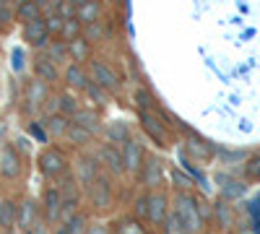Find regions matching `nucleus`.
I'll return each instance as SVG.
<instances>
[{
	"instance_id": "nucleus-1",
	"label": "nucleus",
	"mask_w": 260,
	"mask_h": 234,
	"mask_svg": "<svg viewBox=\"0 0 260 234\" xmlns=\"http://www.w3.org/2000/svg\"><path fill=\"white\" fill-rule=\"evenodd\" d=\"M175 214L182 221L187 234H201L203 231V216H201L198 206H195V195L192 193L180 190V193L175 195Z\"/></svg>"
},
{
	"instance_id": "nucleus-2",
	"label": "nucleus",
	"mask_w": 260,
	"mask_h": 234,
	"mask_svg": "<svg viewBox=\"0 0 260 234\" xmlns=\"http://www.w3.org/2000/svg\"><path fill=\"white\" fill-rule=\"evenodd\" d=\"M91 78H94L96 86H102L107 94H117L122 89V81L115 73V68H110L102 60H91Z\"/></svg>"
},
{
	"instance_id": "nucleus-3",
	"label": "nucleus",
	"mask_w": 260,
	"mask_h": 234,
	"mask_svg": "<svg viewBox=\"0 0 260 234\" xmlns=\"http://www.w3.org/2000/svg\"><path fill=\"white\" fill-rule=\"evenodd\" d=\"M39 169H42V175H45L47 180H57V177L65 175L68 161H65L60 148H45L42 156H39Z\"/></svg>"
},
{
	"instance_id": "nucleus-4",
	"label": "nucleus",
	"mask_w": 260,
	"mask_h": 234,
	"mask_svg": "<svg viewBox=\"0 0 260 234\" xmlns=\"http://www.w3.org/2000/svg\"><path fill=\"white\" fill-rule=\"evenodd\" d=\"M122 161H125V172L127 175H136L143 169V161H146V154H143V143L138 138H127L122 143Z\"/></svg>"
},
{
	"instance_id": "nucleus-5",
	"label": "nucleus",
	"mask_w": 260,
	"mask_h": 234,
	"mask_svg": "<svg viewBox=\"0 0 260 234\" xmlns=\"http://www.w3.org/2000/svg\"><path fill=\"white\" fill-rule=\"evenodd\" d=\"M24 42L34 50H45L50 47V29L45 18H37L31 24H24Z\"/></svg>"
},
{
	"instance_id": "nucleus-6",
	"label": "nucleus",
	"mask_w": 260,
	"mask_h": 234,
	"mask_svg": "<svg viewBox=\"0 0 260 234\" xmlns=\"http://www.w3.org/2000/svg\"><path fill=\"white\" fill-rule=\"evenodd\" d=\"M96 159L110 169L112 175H125V161H122V151L115 146V143H104L102 148H99V154H96Z\"/></svg>"
},
{
	"instance_id": "nucleus-7",
	"label": "nucleus",
	"mask_w": 260,
	"mask_h": 234,
	"mask_svg": "<svg viewBox=\"0 0 260 234\" xmlns=\"http://www.w3.org/2000/svg\"><path fill=\"white\" fill-rule=\"evenodd\" d=\"M146 200H148V216L146 219L151 224H167V206H169L167 195L159 193V190H151L146 195Z\"/></svg>"
},
{
	"instance_id": "nucleus-8",
	"label": "nucleus",
	"mask_w": 260,
	"mask_h": 234,
	"mask_svg": "<svg viewBox=\"0 0 260 234\" xmlns=\"http://www.w3.org/2000/svg\"><path fill=\"white\" fill-rule=\"evenodd\" d=\"M99 159L96 156H86V159H81L78 161V182H81V187H94L96 185V180L102 177L99 175Z\"/></svg>"
},
{
	"instance_id": "nucleus-9",
	"label": "nucleus",
	"mask_w": 260,
	"mask_h": 234,
	"mask_svg": "<svg viewBox=\"0 0 260 234\" xmlns=\"http://www.w3.org/2000/svg\"><path fill=\"white\" fill-rule=\"evenodd\" d=\"M34 76H37L39 81H45L47 86H50V83H55V81L60 78L57 62H55L50 55H39V57L34 60Z\"/></svg>"
},
{
	"instance_id": "nucleus-10",
	"label": "nucleus",
	"mask_w": 260,
	"mask_h": 234,
	"mask_svg": "<svg viewBox=\"0 0 260 234\" xmlns=\"http://www.w3.org/2000/svg\"><path fill=\"white\" fill-rule=\"evenodd\" d=\"M141 127L154 138L159 146H167V127L161 125V120L154 112H141Z\"/></svg>"
},
{
	"instance_id": "nucleus-11",
	"label": "nucleus",
	"mask_w": 260,
	"mask_h": 234,
	"mask_svg": "<svg viewBox=\"0 0 260 234\" xmlns=\"http://www.w3.org/2000/svg\"><path fill=\"white\" fill-rule=\"evenodd\" d=\"M141 182H143V187H148V190H154V187L161 182V159L146 156L143 169H141Z\"/></svg>"
},
{
	"instance_id": "nucleus-12",
	"label": "nucleus",
	"mask_w": 260,
	"mask_h": 234,
	"mask_svg": "<svg viewBox=\"0 0 260 234\" xmlns=\"http://www.w3.org/2000/svg\"><path fill=\"white\" fill-rule=\"evenodd\" d=\"M65 83H68L73 91H86L89 83H91V78H89V73L83 71L81 62H71V65L65 68Z\"/></svg>"
},
{
	"instance_id": "nucleus-13",
	"label": "nucleus",
	"mask_w": 260,
	"mask_h": 234,
	"mask_svg": "<svg viewBox=\"0 0 260 234\" xmlns=\"http://www.w3.org/2000/svg\"><path fill=\"white\" fill-rule=\"evenodd\" d=\"M0 175L11 177V180L21 175V159L16 154V148H11V146L0 151Z\"/></svg>"
},
{
	"instance_id": "nucleus-14",
	"label": "nucleus",
	"mask_w": 260,
	"mask_h": 234,
	"mask_svg": "<svg viewBox=\"0 0 260 234\" xmlns=\"http://www.w3.org/2000/svg\"><path fill=\"white\" fill-rule=\"evenodd\" d=\"M91 198H94V206L96 208H110L112 203V185H110V177H99L96 185L91 187Z\"/></svg>"
},
{
	"instance_id": "nucleus-15",
	"label": "nucleus",
	"mask_w": 260,
	"mask_h": 234,
	"mask_svg": "<svg viewBox=\"0 0 260 234\" xmlns=\"http://www.w3.org/2000/svg\"><path fill=\"white\" fill-rule=\"evenodd\" d=\"M45 211H47L50 221H60V214H62V193H60V187H47L45 190Z\"/></svg>"
},
{
	"instance_id": "nucleus-16",
	"label": "nucleus",
	"mask_w": 260,
	"mask_h": 234,
	"mask_svg": "<svg viewBox=\"0 0 260 234\" xmlns=\"http://www.w3.org/2000/svg\"><path fill=\"white\" fill-rule=\"evenodd\" d=\"M16 224H18V206L11 198H3L0 200V229L11 231Z\"/></svg>"
},
{
	"instance_id": "nucleus-17",
	"label": "nucleus",
	"mask_w": 260,
	"mask_h": 234,
	"mask_svg": "<svg viewBox=\"0 0 260 234\" xmlns=\"http://www.w3.org/2000/svg\"><path fill=\"white\" fill-rule=\"evenodd\" d=\"M50 99V94H47V83L45 81H39V78H34L29 86H26V102L31 104V110H37L42 102H47Z\"/></svg>"
},
{
	"instance_id": "nucleus-18",
	"label": "nucleus",
	"mask_w": 260,
	"mask_h": 234,
	"mask_svg": "<svg viewBox=\"0 0 260 234\" xmlns=\"http://www.w3.org/2000/svg\"><path fill=\"white\" fill-rule=\"evenodd\" d=\"M34 219H37V200L26 198L24 203L18 206V226L31 234V226H34Z\"/></svg>"
},
{
	"instance_id": "nucleus-19",
	"label": "nucleus",
	"mask_w": 260,
	"mask_h": 234,
	"mask_svg": "<svg viewBox=\"0 0 260 234\" xmlns=\"http://www.w3.org/2000/svg\"><path fill=\"white\" fill-rule=\"evenodd\" d=\"M83 107H81V102H78V96H76V91H65V94H60L57 96V112L60 115H65V117H73L76 112H81Z\"/></svg>"
},
{
	"instance_id": "nucleus-20",
	"label": "nucleus",
	"mask_w": 260,
	"mask_h": 234,
	"mask_svg": "<svg viewBox=\"0 0 260 234\" xmlns=\"http://www.w3.org/2000/svg\"><path fill=\"white\" fill-rule=\"evenodd\" d=\"M71 122H76V125H81V127H86L89 133H99V115L94 112V110H89V107H83L81 112H76L73 117H71Z\"/></svg>"
},
{
	"instance_id": "nucleus-21",
	"label": "nucleus",
	"mask_w": 260,
	"mask_h": 234,
	"mask_svg": "<svg viewBox=\"0 0 260 234\" xmlns=\"http://www.w3.org/2000/svg\"><path fill=\"white\" fill-rule=\"evenodd\" d=\"M16 16L24 21V24H31V21L42 18V6L37 0H18V8H16Z\"/></svg>"
},
{
	"instance_id": "nucleus-22",
	"label": "nucleus",
	"mask_w": 260,
	"mask_h": 234,
	"mask_svg": "<svg viewBox=\"0 0 260 234\" xmlns=\"http://www.w3.org/2000/svg\"><path fill=\"white\" fill-rule=\"evenodd\" d=\"M42 125H45L47 127V133L52 136V138H65V133H68V117H65V115H50L45 122H42Z\"/></svg>"
},
{
	"instance_id": "nucleus-23",
	"label": "nucleus",
	"mask_w": 260,
	"mask_h": 234,
	"mask_svg": "<svg viewBox=\"0 0 260 234\" xmlns=\"http://www.w3.org/2000/svg\"><path fill=\"white\" fill-rule=\"evenodd\" d=\"M99 16H102V6L96 3V0H89L86 6H81L78 11H76V18L81 21L83 26H89V24H96L99 21Z\"/></svg>"
},
{
	"instance_id": "nucleus-24",
	"label": "nucleus",
	"mask_w": 260,
	"mask_h": 234,
	"mask_svg": "<svg viewBox=\"0 0 260 234\" xmlns=\"http://www.w3.org/2000/svg\"><path fill=\"white\" fill-rule=\"evenodd\" d=\"M65 138H68L73 146H86V143H91L94 133H89L86 127H81V125H76V122H71V125H68V133H65Z\"/></svg>"
},
{
	"instance_id": "nucleus-25",
	"label": "nucleus",
	"mask_w": 260,
	"mask_h": 234,
	"mask_svg": "<svg viewBox=\"0 0 260 234\" xmlns=\"http://www.w3.org/2000/svg\"><path fill=\"white\" fill-rule=\"evenodd\" d=\"M187 151H190V156H198L201 161H206V159H211L213 148H211L208 143H203L198 136H190V138H187Z\"/></svg>"
},
{
	"instance_id": "nucleus-26",
	"label": "nucleus",
	"mask_w": 260,
	"mask_h": 234,
	"mask_svg": "<svg viewBox=\"0 0 260 234\" xmlns=\"http://www.w3.org/2000/svg\"><path fill=\"white\" fill-rule=\"evenodd\" d=\"M213 214H216V219H219V224L224 226V229H232L234 226V214H232V206L226 203V200H219L213 206Z\"/></svg>"
},
{
	"instance_id": "nucleus-27",
	"label": "nucleus",
	"mask_w": 260,
	"mask_h": 234,
	"mask_svg": "<svg viewBox=\"0 0 260 234\" xmlns=\"http://www.w3.org/2000/svg\"><path fill=\"white\" fill-rule=\"evenodd\" d=\"M78 37H83V24H81L78 18H65V26H62L60 39H62V42H73V39H78Z\"/></svg>"
},
{
	"instance_id": "nucleus-28",
	"label": "nucleus",
	"mask_w": 260,
	"mask_h": 234,
	"mask_svg": "<svg viewBox=\"0 0 260 234\" xmlns=\"http://www.w3.org/2000/svg\"><path fill=\"white\" fill-rule=\"evenodd\" d=\"M68 47H71V57H73L76 62L89 60V42H86L83 37H78V39L68 42Z\"/></svg>"
},
{
	"instance_id": "nucleus-29",
	"label": "nucleus",
	"mask_w": 260,
	"mask_h": 234,
	"mask_svg": "<svg viewBox=\"0 0 260 234\" xmlns=\"http://www.w3.org/2000/svg\"><path fill=\"white\" fill-rule=\"evenodd\" d=\"M107 138H110V143H125L127 138H133V136H130L125 122H115V125L107 127Z\"/></svg>"
},
{
	"instance_id": "nucleus-30",
	"label": "nucleus",
	"mask_w": 260,
	"mask_h": 234,
	"mask_svg": "<svg viewBox=\"0 0 260 234\" xmlns=\"http://www.w3.org/2000/svg\"><path fill=\"white\" fill-rule=\"evenodd\" d=\"M50 57L55 62H65L71 57V47H68V42H62V39H52V45H50Z\"/></svg>"
},
{
	"instance_id": "nucleus-31",
	"label": "nucleus",
	"mask_w": 260,
	"mask_h": 234,
	"mask_svg": "<svg viewBox=\"0 0 260 234\" xmlns=\"http://www.w3.org/2000/svg\"><path fill=\"white\" fill-rule=\"evenodd\" d=\"M133 102H136V107H138V112H151L156 107V102H154V96H151L146 89H136V94H133Z\"/></svg>"
},
{
	"instance_id": "nucleus-32",
	"label": "nucleus",
	"mask_w": 260,
	"mask_h": 234,
	"mask_svg": "<svg viewBox=\"0 0 260 234\" xmlns=\"http://www.w3.org/2000/svg\"><path fill=\"white\" fill-rule=\"evenodd\" d=\"M115 234H146V229L141 226V221H138L136 216H127V219H122V221L117 224Z\"/></svg>"
},
{
	"instance_id": "nucleus-33",
	"label": "nucleus",
	"mask_w": 260,
	"mask_h": 234,
	"mask_svg": "<svg viewBox=\"0 0 260 234\" xmlns=\"http://www.w3.org/2000/svg\"><path fill=\"white\" fill-rule=\"evenodd\" d=\"M86 224H89V221H86V216L83 214H76L71 221H65V234H86V229H89V226H86Z\"/></svg>"
},
{
	"instance_id": "nucleus-34",
	"label": "nucleus",
	"mask_w": 260,
	"mask_h": 234,
	"mask_svg": "<svg viewBox=\"0 0 260 234\" xmlns=\"http://www.w3.org/2000/svg\"><path fill=\"white\" fill-rule=\"evenodd\" d=\"M86 96H89L94 104H107V99H110V94H107L102 86H96L94 81L89 83V89H86Z\"/></svg>"
},
{
	"instance_id": "nucleus-35",
	"label": "nucleus",
	"mask_w": 260,
	"mask_h": 234,
	"mask_svg": "<svg viewBox=\"0 0 260 234\" xmlns=\"http://www.w3.org/2000/svg\"><path fill=\"white\" fill-rule=\"evenodd\" d=\"M45 21H47V29H50V34H57V37L62 34V26H65V18H62L60 13H50V16H47Z\"/></svg>"
},
{
	"instance_id": "nucleus-36",
	"label": "nucleus",
	"mask_w": 260,
	"mask_h": 234,
	"mask_svg": "<svg viewBox=\"0 0 260 234\" xmlns=\"http://www.w3.org/2000/svg\"><path fill=\"white\" fill-rule=\"evenodd\" d=\"M245 177H247V180H260V154H255V156L245 164Z\"/></svg>"
},
{
	"instance_id": "nucleus-37",
	"label": "nucleus",
	"mask_w": 260,
	"mask_h": 234,
	"mask_svg": "<svg viewBox=\"0 0 260 234\" xmlns=\"http://www.w3.org/2000/svg\"><path fill=\"white\" fill-rule=\"evenodd\" d=\"M102 34H104V29H102V24L96 21V24H89V26H83V39L89 42H96V39H102Z\"/></svg>"
},
{
	"instance_id": "nucleus-38",
	"label": "nucleus",
	"mask_w": 260,
	"mask_h": 234,
	"mask_svg": "<svg viewBox=\"0 0 260 234\" xmlns=\"http://www.w3.org/2000/svg\"><path fill=\"white\" fill-rule=\"evenodd\" d=\"M221 193H224V200L237 198V195H242V185H240V182H234V180H226V185L221 187Z\"/></svg>"
},
{
	"instance_id": "nucleus-39",
	"label": "nucleus",
	"mask_w": 260,
	"mask_h": 234,
	"mask_svg": "<svg viewBox=\"0 0 260 234\" xmlns=\"http://www.w3.org/2000/svg\"><path fill=\"white\" fill-rule=\"evenodd\" d=\"M133 208H136V216H148V200H146V195H141V198H136V203H133Z\"/></svg>"
},
{
	"instance_id": "nucleus-40",
	"label": "nucleus",
	"mask_w": 260,
	"mask_h": 234,
	"mask_svg": "<svg viewBox=\"0 0 260 234\" xmlns=\"http://www.w3.org/2000/svg\"><path fill=\"white\" fill-rule=\"evenodd\" d=\"M195 206H198V211H201V216H203V221H206V219H211V214H213V211L208 208L206 198H198V195H195Z\"/></svg>"
},
{
	"instance_id": "nucleus-41",
	"label": "nucleus",
	"mask_w": 260,
	"mask_h": 234,
	"mask_svg": "<svg viewBox=\"0 0 260 234\" xmlns=\"http://www.w3.org/2000/svg\"><path fill=\"white\" fill-rule=\"evenodd\" d=\"M29 133H34V136H37V138H39L42 143H45V141H47V136H45V130H42V127H39V125H34V122L29 125Z\"/></svg>"
},
{
	"instance_id": "nucleus-42",
	"label": "nucleus",
	"mask_w": 260,
	"mask_h": 234,
	"mask_svg": "<svg viewBox=\"0 0 260 234\" xmlns=\"http://www.w3.org/2000/svg\"><path fill=\"white\" fill-rule=\"evenodd\" d=\"M224 156H226V164H229V161H242V159H245L242 151H224Z\"/></svg>"
},
{
	"instance_id": "nucleus-43",
	"label": "nucleus",
	"mask_w": 260,
	"mask_h": 234,
	"mask_svg": "<svg viewBox=\"0 0 260 234\" xmlns=\"http://www.w3.org/2000/svg\"><path fill=\"white\" fill-rule=\"evenodd\" d=\"M11 11H8V0H0V21H8Z\"/></svg>"
},
{
	"instance_id": "nucleus-44",
	"label": "nucleus",
	"mask_w": 260,
	"mask_h": 234,
	"mask_svg": "<svg viewBox=\"0 0 260 234\" xmlns=\"http://www.w3.org/2000/svg\"><path fill=\"white\" fill-rule=\"evenodd\" d=\"M86 234H110V231H107L102 224H94V226H89V229H86Z\"/></svg>"
},
{
	"instance_id": "nucleus-45",
	"label": "nucleus",
	"mask_w": 260,
	"mask_h": 234,
	"mask_svg": "<svg viewBox=\"0 0 260 234\" xmlns=\"http://www.w3.org/2000/svg\"><path fill=\"white\" fill-rule=\"evenodd\" d=\"M71 3H73L76 8H81V6H86V3H89V0H71Z\"/></svg>"
},
{
	"instance_id": "nucleus-46",
	"label": "nucleus",
	"mask_w": 260,
	"mask_h": 234,
	"mask_svg": "<svg viewBox=\"0 0 260 234\" xmlns=\"http://www.w3.org/2000/svg\"><path fill=\"white\" fill-rule=\"evenodd\" d=\"M110 3H115V0H110Z\"/></svg>"
}]
</instances>
